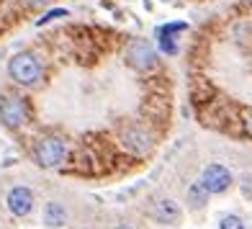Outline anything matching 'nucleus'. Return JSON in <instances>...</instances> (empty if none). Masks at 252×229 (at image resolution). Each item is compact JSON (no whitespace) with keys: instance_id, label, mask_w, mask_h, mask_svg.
Masks as SVG:
<instances>
[{"instance_id":"nucleus-1","label":"nucleus","mask_w":252,"mask_h":229,"mask_svg":"<svg viewBox=\"0 0 252 229\" xmlns=\"http://www.w3.org/2000/svg\"><path fill=\"white\" fill-rule=\"evenodd\" d=\"M8 75L16 85L36 88L44 77V67H41V60L33 52H18L8 62Z\"/></svg>"},{"instance_id":"nucleus-2","label":"nucleus","mask_w":252,"mask_h":229,"mask_svg":"<svg viewBox=\"0 0 252 229\" xmlns=\"http://www.w3.org/2000/svg\"><path fill=\"white\" fill-rule=\"evenodd\" d=\"M33 163L44 170H52V167H60L67 157V142L62 136H41V139L33 144Z\"/></svg>"},{"instance_id":"nucleus-3","label":"nucleus","mask_w":252,"mask_h":229,"mask_svg":"<svg viewBox=\"0 0 252 229\" xmlns=\"http://www.w3.org/2000/svg\"><path fill=\"white\" fill-rule=\"evenodd\" d=\"M29 119H31V111H29L26 98H21L16 93L0 96V121H3L5 129H21L29 124Z\"/></svg>"},{"instance_id":"nucleus-4","label":"nucleus","mask_w":252,"mask_h":229,"mask_svg":"<svg viewBox=\"0 0 252 229\" xmlns=\"http://www.w3.org/2000/svg\"><path fill=\"white\" fill-rule=\"evenodd\" d=\"M126 65L134 67L136 72H150L157 67V52L147 39H134L126 47Z\"/></svg>"},{"instance_id":"nucleus-5","label":"nucleus","mask_w":252,"mask_h":229,"mask_svg":"<svg viewBox=\"0 0 252 229\" xmlns=\"http://www.w3.org/2000/svg\"><path fill=\"white\" fill-rule=\"evenodd\" d=\"M121 144L126 152H131L136 157H144L152 152V134L147 131L139 124H131V127L121 129Z\"/></svg>"},{"instance_id":"nucleus-6","label":"nucleus","mask_w":252,"mask_h":229,"mask_svg":"<svg viewBox=\"0 0 252 229\" xmlns=\"http://www.w3.org/2000/svg\"><path fill=\"white\" fill-rule=\"evenodd\" d=\"M198 183L209 191V196H214V193H224V191H229V186H232V173H229L224 165L211 163V165L203 167Z\"/></svg>"},{"instance_id":"nucleus-7","label":"nucleus","mask_w":252,"mask_h":229,"mask_svg":"<svg viewBox=\"0 0 252 229\" xmlns=\"http://www.w3.org/2000/svg\"><path fill=\"white\" fill-rule=\"evenodd\" d=\"M5 206L8 211L18 216V219H24V216H29L33 211V191L26 188V186H16L8 191V198H5Z\"/></svg>"},{"instance_id":"nucleus-8","label":"nucleus","mask_w":252,"mask_h":229,"mask_svg":"<svg viewBox=\"0 0 252 229\" xmlns=\"http://www.w3.org/2000/svg\"><path fill=\"white\" fill-rule=\"evenodd\" d=\"M152 216H155V222H159V224H178L183 211H180V206L173 198H159L155 203V209H152Z\"/></svg>"},{"instance_id":"nucleus-9","label":"nucleus","mask_w":252,"mask_h":229,"mask_svg":"<svg viewBox=\"0 0 252 229\" xmlns=\"http://www.w3.org/2000/svg\"><path fill=\"white\" fill-rule=\"evenodd\" d=\"M188 26L186 24H167L157 31V36H159V49L167 52V54H175L178 52V44H175V33L178 31H186Z\"/></svg>"},{"instance_id":"nucleus-10","label":"nucleus","mask_w":252,"mask_h":229,"mask_svg":"<svg viewBox=\"0 0 252 229\" xmlns=\"http://www.w3.org/2000/svg\"><path fill=\"white\" fill-rule=\"evenodd\" d=\"M41 219L47 227L57 229V227H64L67 222V209L60 203V201H49L47 206H44V214H41Z\"/></svg>"},{"instance_id":"nucleus-11","label":"nucleus","mask_w":252,"mask_h":229,"mask_svg":"<svg viewBox=\"0 0 252 229\" xmlns=\"http://www.w3.org/2000/svg\"><path fill=\"white\" fill-rule=\"evenodd\" d=\"M186 198H188V203H190V209H203L206 206V201H209V191H206L201 183L196 180V183H190L188 186V191H186Z\"/></svg>"},{"instance_id":"nucleus-12","label":"nucleus","mask_w":252,"mask_h":229,"mask_svg":"<svg viewBox=\"0 0 252 229\" xmlns=\"http://www.w3.org/2000/svg\"><path fill=\"white\" fill-rule=\"evenodd\" d=\"M70 13H67V8H54V10H47L39 21H36V26H47V24H52V21H57V18H67Z\"/></svg>"},{"instance_id":"nucleus-13","label":"nucleus","mask_w":252,"mask_h":229,"mask_svg":"<svg viewBox=\"0 0 252 229\" xmlns=\"http://www.w3.org/2000/svg\"><path fill=\"white\" fill-rule=\"evenodd\" d=\"M219 229H247V227H245V222L239 219V216H224Z\"/></svg>"},{"instance_id":"nucleus-14","label":"nucleus","mask_w":252,"mask_h":229,"mask_svg":"<svg viewBox=\"0 0 252 229\" xmlns=\"http://www.w3.org/2000/svg\"><path fill=\"white\" fill-rule=\"evenodd\" d=\"M26 5H31V8H44L47 3H52V0H24Z\"/></svg>"},{"instance_id":"nucleus-15","label":"nucleus","mask_w":252,"mask_h":229,"mask_svg":"<svg viewBox=\"0 0 252 229\" xmlns=\"http://www.w3.org/2000/svg\"><path fill=\"white\" fill-rule=\"evenodd\" d=\"M245 127H247V134L252 136V111L247 113V121H245Z\"/></svg>"},{"instance_id":"nucleus-16","label":"nucleus","mask_w":252,"mask_h":229,"mask_svg":"<svg viewBox=\"0 0 252 229\" xmlns=\"http://www.w3.org/2000/svg\"><path fill=\"white\" fill-rule=\"evenodd\" d=\"M113 229H134V227H131V224H116Z\"/></svg>"}]
</instances>
